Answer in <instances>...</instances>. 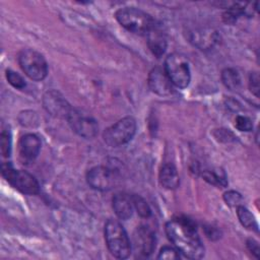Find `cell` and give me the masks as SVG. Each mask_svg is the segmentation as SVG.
I'll list each match as a JSON object with an SVG mask.
<instances>
[{"mask_svg": "<svg viewBox=\"0 0 260 260\" xmlns=\"http://www.w3.org/2000/svg\"><path fill=\"white\" fill-rule=\"evenodd\" d=\"M6 79L13 87H15L17 89H22L26 85L23 77L11 69L6 70Z\"/></svg>", "mask_w": 260, "mask_h": 260, "instance_id": "cell-24", "label": "cell"}, {"mask_svg": "<svg viewBox=\"0 0 260 260\" xmlns=\"http://www.w3.org/2000/svg\"><path fill=\"white\" fill-rule=\"evenodd\" d=\"M158 179H159L160 185L168 190L176 189L180 183V178H179L177 169L172 164H165L161 167L159 171Z\"/></svg>", "mask_w": 260, "mask_h": 260, "instance_id": "cell-16", "label": "cell"}, {"mask_svg": "<svg viewBox=\"0 0 260 260\" xmlns=\"http://www.w3.org/2000/svg\"><path fill=\"white\" fill-rule=\"evenodd\" d=\"M132 202H133V206L136 209L137 213L144 218H147L150 216L151 214V210L150 207L148 206L147 202L139 195H132Z\"/></svg>", "mask_w": 260, "mask_h": 260, "instance_id": "cell-22", "label": "cell"}, {"mask_svg": "<svg viewBox=\"0 0 260 260\" xmlns=\"http://www.w3.org/2000/svg\"><path fill=\"white\" fill-rule=\"evenodd\" d=\"M223 200L225 201V203L229 206L236 207V206L240 205V203L242 201V196L239 192L231 190V191H228L223 194Z\"/></svg>", "mask_w": 260, "mask_h": 260, "instance_id": "cell-27", "label": "cell"}, {"mask_svg": "<svg viewBox=\"0 0 260 260\" xmlns=\"http://www.w3.org/2000/svg\"><path fill=\"white\" fill-rule=\"evenodd\" d=\"M112 206L116 215L120 219L126 220L132 216L134 206L130 195L126 193L115 194L112 198Z\"/></svg>", "mask_w": 260, "mask_h": 260, "instance_id": "cell-14", "label": "cell"}, {"mask_svg": "<svg viewBox=\"0 0 260 260\" xmlns=\"http://www.w3.org/2000/svg\"><path fill=\"white\" fill-rule=\"evenodd\" d=\"M205 234L211 240H215L220 237L219 232L213 226H205Z\"/></svg>", "mask_w": 260, "mask_h": 260, "instance_id": "cell-30", "label": "cell"}, {"mask_svg": "<svg viewBox=\"0 0 260 260\" xmlns=\"http://www.w3.org/2000/svg\"><path fill=\"white\" fill-rule=\"evenodd\" d=\"M2 176L16 190L23 194L36 195L40 192V185L37 179L23 170H15L10 164H2Z\"/></svg>", "mask_w": 260, "mask_h": 260, "instance_id": "cell-5", "label": "cell"}, {"mask_svg": "<svg viewBox=\"0 0 260 260\" xmlns=\"http://www.w3.org/2000/svg\"><path fill=\"white\" fill-rule=\"evenodd\" d=\"M249 88L250 91L255 95L259 96V90H260V85H259V75L257 72H252L249 76Z\"/></svg>", "mask_w": 260, "mask_h": 260, "instance_id": "cell-28", "label": "cell"}, {"mask_svg": "<svg viewBox=\"0 0 260 260\" xmlns=\"http://www.w3.org/2000/svg\"><path fill=\"white\" fill-rule=\"evenodd\" d=\"M0 150L4 157H8L11 153V134L9 130H3L0 134Z\"/></svg>", "mask_w": 260, "mask_h": 260, "instance_id": "cell-23", "label": "cell"}, {"mask_svg": "<svg viewBox=\"0 0 260 260\" xmlns=\"http://www.w3.org/2000/svg\"><path fill=\"white\" fill-rule=\"evenodd\" d=\"M41 150V140L32 133L21 136L18 142V154L22 164L32 162Z\"/></svg>", "mask_w": 260, "mask_h": 260, "instance_id": "cell-11", "label": "cell"}, {"mask_svg": "<svg viewBox=\"0 0 260 260\" xmlns=\"http://www.w3.org/2000/svg\"><path fill=\"white\" fill-rule=\"evenodd\" d=\"M136 133V121L133 117H125L107 128L103 134L104 141L111 147H119L128 143Z\"/></svg>", "mask_w": 260, "mask_h": 260, "instance_id": "cell-4", "label": "cell"}, {"mask_svg": "<svg viewBox=\"0 0 260 260\" xmlns=\"http://www.w3.org/2000/svg\"><path fill=\"white\" fill-rule=\"evenodd\" d=\"M235 126L240 131L250 132L253 129V123L252 120L246 116H237L235 119Z\"/></svg>", "mask_w": 260, "mask_h": 260, "instance_id": "cell-25", "label": "cell"}, {"mask_svg": "<svg viewBox=\"0 0 260 260\" xmlns=\"http://www.w3.org/2000/svg\"><path fill=\"white\" fill-rule=\"evenodd\" d=\"M194 45L199 47L201 50L210 49L218 41V36L214 31H196L192 34L191 38Z\"/></svg>", "mask_w": 260, "mask_h": 260, "instance_id": "cell-17", "label": "cell"}, {"mask_svg": "<svg viewBox=\"0 0 260 260\" xmlns=\"http://www.w3.org/2000/svg\"><path fill=\"white\" fill-rule=\"evenodd\" d=\"M43 105L49 114L58 118L67 119L72 110L65 98L56 90H50L44 94Z\"/></svg>", "mask_w": 260, "mask_h": 260, "instance_id": "cell-10", "label": "cell"}, {"mask_svg": "<svg viewBox=\"0 0 260 260\" xmlns=\"http://www.w3.org/2000/svg\"><path fill=\"white\" fill-rule=\"evenodd\" d=\"M164 69L173 85L185 88L191 80V73L188 60L181 54L173 53L165 60Z\"/></svg>", "mask_w": 260, "mask_h": 260, "instance_id": "cell-7", "label": "cell"}, {"mask_svg": "<svg viewBox=\"0 0 260 260\" xmlns=\"http://www.w3.org/2000/svg\"><path fill=\"white\" fill-rule=\"evenodd\" d=\"M105 240L110 253L118 259H126L131 253V245L123 225L116 219L105 224Z\"/></svg>", "mask_w": 260, "mask_h": 260, "instance_id": "cell-3", "label": "cell"}, {"mask_svg": "<svg viewBox=\"0 0 260 260\" xmlns=\"http://www.w3.org/2000/svg\"><path fill=\"white\" fill-rule=\"evenodd\" d=\"M146 36L149 50L156 58H160L165 54L168 45L165 34L155 24L154 27Z\"/></svg>", "mask_w": 260, "mask_h": 260, "instance_id": "cell-15", "label": "cell"}, {"mask_svg": "<svg viewBox=\"0 0 260 260\" xmlns=\"http://www.w3.org/2000/svg\"><path fill=\"white\" fill-rule=\"evenodd\" d=\"M147 83L150 90L158 95H168L173 89V83L161 67H154L149 72Z\"/></svg>", "mask_w": 260, "mask_h": 260, "instance_id": "cell-13", "label": "cell"}, {"mask_svg": "<svg viewBox=\"0 0 260 260\" xmlns=\"http://www.w3.org/2000/svg\"><path fill=\"white\" fill-rule=\"evenodd\" d=\"M17 59L20 68L30 79L41 81L46 78L48 64L41 53L32 49H23L19 52Z\"/></svg>", "mask_w": 260, "mask_h": 260, "instance_id": "cell-6", "label": "cell"}, {"mask_svg": "<svg viewBox=\"0 0 260 260\" xmlns=\"http://www.w3.org/2000/svg\"><path fill=\"white\" fill-rule=\"evenodd\" d=\"M166 234L175 248L190 259L204 256V246L195 223L187 217H174L166 223Z\"/></svg>", "mask_w": 260, "mask_h": 260, "instance_id": "cell-1", "label": "cell"}, {"mask_svg": "<svg viewBox=\"0 0 260 260\" xmlns=\"http://www.w3.org/2000/svg\"><path fill=\"white\" fill-rule=\"evenodd\" d=\"M179 251L176 248H173L171 246H164L159 253L157 258L158 259H164V260H175V259H179L180 255L178 253Z\"/></svg>", "mask_w": 260, "mask_h": 260, "instance_id": "cell-26", "label": "cell"}, {"mask_svg": "<svg viewBox=\"0 0 260 260\" xmlns=\"http://www.w3.org/2000/svg\"><path fill=\"white\" fill-rule=\"evenodd\" d=\"M221 81L230 90L238 89L241 85V76L234 68H225L221 72Z\"/></svg>", "mask_w": 260, "mask_h": 260, "instance_id": "cell-20", "label": "cell"}, {"mask_svg": "<svg viewBox=\"0 0 260 260\" xmlns=\"http://www.w3.org/2000/svg\"><path fill=\"white\" fill-rule=\"evenodd\" d=\"M115 16L123 27L136 35H147L155 25L154 19L148 13L135 7L121 8Z\"/></svg>", "mask_w": 260, "mask_h": 260, "instance_id": "cell-2", "label": "cell"}, {"mask_svg": "<svg viewBox=\"0 0 260 260\" xmlns=\"http://www.w3.org/2000/svg\"><path fill=\"white\" fill-rule=\"evenodd\" d=\"M135 248L143 256H149L155 249V234L147 225H139L134 232Z\"/></svg>", "mask_w": 260, "mask_h": 260, "instance_id": "cell-12", "label": "cell"}, {"mask_svg": "<svg viewBox=\"0 0 260 260\" xmlns=\"http://www.w3.org/2000/svg\"><path fill=\"white\" fill-rule=\"evenodd\" d=\"M248 3H232L222 14V19L226 24H234L240 16L247 13Z\"/></svg>", "mask_w": 260, "mask_h": 260, "instance_id": "cell-18", "label": "cell"}, {"mask_svg": "<svg viewBox=\"0 0 260 260\" xmlns=\"http://www.w3.org/2000/svg\"><path fill=\"white\" fill-rule=\"evenodd\" d=\"M246 245H247L248 250H249L256 258H258V255H259V245H258V242L255 241L254 239H249V240H247Z\"/></svg>", "mask_w": 260, "mask_h": 260, "instance_id": "cell-29", "label": "cell"}, {"mask_svg": "<svg viewBox=\"0 0 260 260\" xmlns=\"http://www.w3.org/2000/svg\"><path fill=\"white\" fill-rule=\"evenodd\" d=\"M67 121L74 132L84 138H93L99 131L96 121L88 114L78 109H73L67 117Z\"/></svg>", "mask_w": 260, "mask_h": 260, "instance_id": "cell-8", "label": "cell"}, {"mask_svg": "<svg viewBox=\"0 0 260 260\" xmlns=\"http://www.w3.org/2000/svg\"><path fill=\"white\" fill-rule=\"evenodd\" d=\"M86 182L94 190L108 191L116 185L117 175L108 167L96 166L87 172Z\"/></svg>", "mask_w": 260, "mask_h": 260, "instance_id": "cell-9", "label": "cell"}, {"mask_svg": "<svg viewBox=\"0 0 260 260\" xmlns=\"http://www.w3.org/2000/svg\"><path fill=\"white\" fill-rule=\"evenodd\" d=\"M237 215L242 225L248 230L258 232V223L251 211L243 205L237 206Z\"/></svg>", "mask_w": 260, "mask_h": 260, "instance_id": "cell-21", "label": "cell"}, {"mask_svg": "<svg viewBox=\"0 0 260 260\" xmlns=\"http://www.w3.org/2000/svg\"><path fill=\"white\" fill-rule=\"evenodd\" d=\"M203 179L216 187L224 188L228 186V179L225 173L221 169H211V170H204L202 172Z\"/></svg>", "mask_w": 260, "mask_h": 260, "instance_id": "cell-19", "label": "cell"}]
</instances>
